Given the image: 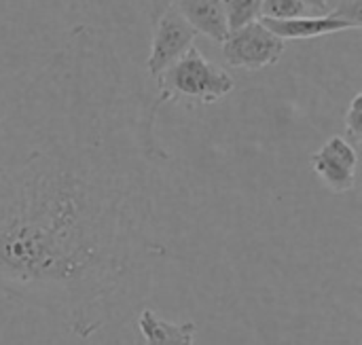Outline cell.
<instances>
[{
  "mask_svg": "<svg viewBox=\"0 0 362 345\" xmlns=\"http://www.w3.org/2000/svg\"><path fill=\"white\" fill-rule=\"evenodd\" d=\"M170 95L78 23L8 102L0 142V295L89 339L142 293L157 242L155 134Z\"/></svg>",
  "mask_w": 362,
  "mask_h": 345,
  "instance_id": "cell-1",
  "label": "cell"
},
{
  "mask_svg": "<svg viewBox=\"0 0 362 345\" xmlns=\"http://www.w3.org/2000/svg\"><path fill=\"white\" fill-rule=\"evenodd\" d=\"M170 100L187 98L202 104L218 102L235 87L233 78L216 64L208 62L195 45H191L180 59H176L159 78Z\"/></svg>",
  "mask_w": 362,
  "mask_h": 345,
  "instance_id": "cell-2",
  "label": "cell"
},
{
  "mask_svg": "<svg viewBox=\"0 0 362 345\" xmlns=\"http://www.w3.org/2000/svg\"><path fill=\"white\" fill-rule=\"evenodd\" d=\"M284 53V40L269 32L261 21H250L231 30L223 42V57L233 68L259 70L276 64Z\"/></svg>",
  "mask_w": 362,
  "mask_h": 345,
  "instance_id": "cell-3",
  "label": "cell"
},
{
  "mask_svg": "<svg viewBox=\"0 0 362 345\" xmlns=\"http://www.w3.org/2000/svg\"><path fill=\"white\" fill-rule=\"evenodd\" d=\"M197 32L189 25V21L180 15L176 6L168 8L153 23V45L151 55L146 59V72L151 78H159L176 59L185 55V51L193 45Z\"/></svg>",
  "mask_w": 362,
  "mask_h": 345,
  "instance_id": "cell-4",
  "label": "cell"
},
{
  "mask_svg": "<svg viewBox=\"0 0 362 345\" xmlns=\"http://www.w3.org/2000/svg\"><path fill=\"white\" fill-rule=\"evenodd\" d=\"M356 165H358V153L341 136L327 140L320 146V151L312 155V170L316 172L320 182L333 193H346L354 189Z\"/></svg>",
  "mask_w": 362,
  "mask_h": 345,
  "instance_id": "cell-5",
  "label": "cell"
},
{
  "mask_svg": "<svg viewBox=\"0 0 362 345\" xmlns=\"http://www.w3.org/2000/svg\"><path fill=\"white\" fill-rule=\"evenodd\" d=\"M261 23L282 40H303V38H316L344 30H358L337 8L331 11L329 15H314V17L305 15L295 19H261Z\"/></svg>",
  "mask_w": 362,
  "mask_h": 345,
  "instance_id": "cell-6",
  "label": "cell"
},
{
  "mask_svg": "<svg viewBox=\"0 0 362 345\" xmlns=\"http://www.w3.org/2000/svg\"><path fill=\"white\" fill-rule=\"evenodd\" d=\"M174 6L197 34H204L214 42H225L229 36L223 0H176Z\"/></svg>",
  "mask_w": 362,
  "mask_h": 345,
  "instance_id": "cell-7",
  "label": "cell"
},
{
  "mask_svg": "<svg viewBox=\"0 0 362 345\" xmlns=\"http://www.w3.org/2000/svg\"><path fill=\"white\" fill-rule=\"evenodd\" d=\"M138 331L144 345H195V322H168L153 310H142L138 316Z\"/></svg>",
  "mask_w": 362,
  "mask_h": 345,
  "instance_id": "cell-8",
  "label": "cell"
},
{
  "mask_svg": "<svg viewBox=\"0 0 362 345\" xmlns=\"http://www.w3.org/2000/svg\"><path fill=\"white\" fill-rule=\"evenodd\" d=\"M261 4H263V0H223L229 32L238 30L250 21H257V17L261 13Z\"/></svg>",
  "mask_w": 362,
  "mask_h": 345,
  "instance_id": "cell-9",
  "label": "cell"
},
{
  "mask_svg": "<svg viewBox=\"0 0 362 345\" xmlns=\"http://www.w3.org/2000/svg\"><path fill=\"white\" fill-rule=\"evenodd\" d=\"M308 6L301 0H263L261 4V17L263 19H295L305 17Z\"/></svg>",
  "mask_w": 362,
  "mask_h": 345,
  "instance_id": "cell-10",
  "label": "cell"
},
{
  "mask_svg": "<svg viewBox=\"0 0 362 345\" xmlns=\"http://www.w3.org/2000/svg\"><path fill=\"white\" fill-rule=\"evenodd\" d=\"M346 140L358 148L362 142V93H356L346 112Z\"/></svg>",
  "mask_w": 362,
  "mask_h": 345,
  "instance_id": "cell-11",
  "label": "cell"
},
{
  "mask_svg": "<svg viewBox=\"0 0 362 345\" xmlns=\"http://www.w3.org/2000/svg\"><path fill=\"white\" fill-rule=\"evenodd\" d=\"M337 11L348 19V21H352L358 30L362 28V0H344L339 6H337Z\"/></svg>",
  "mask_w": 362,
  "mask_h": 345,
  "instance_id": "cell-12",
  "label": "cell"
},
{
  "mask_svg": "<svg viewBox=\"0 0 362 345\" xmlns=\"http://www.w3.org/2000/svg\"><path fill=\"white\" fill-rule=\"evenodd\" d=\"M176 0H151V21L155 23L168 8H172Z\"/></svg>",
  "mask_w": 362,
  "mask_h": 345,
  "instance_id": "cell-13",
  "label": "cell"
},
{
  "mask_svg": "<svg viewBox=\"0 0 362 345\" xmlns=\"http://www.w3.org/2000/svg\"><path fill=\"white\" fill-rule=\"evenodd\" d=\"M308 8H314V11H318V13H327V4H329V0H301Z\"/></svg>",
  "mask_w": 362,
  "mask_h": 345,
  "instance_id": "cell-14",
  "label": "cell"
},
{
  "mask_svg": "<svg viewBox=\"0 0 362 345\" xmlns=\"http://www.w3.org/2000/svg\"><path fill=\"white\" fill-rule=\"evenodd\" d=\"M0 121H2V112H0Z\"/></svg>",
  "mask_w": 362,
  "mask_h": 345,
  "instance_id": "cell-15",
  "label": "cell"
}]
</instances>
